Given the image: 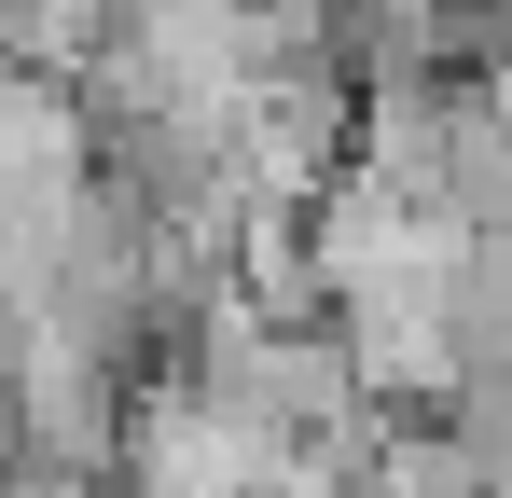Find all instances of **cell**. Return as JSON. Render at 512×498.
I'll use <instances>...</instances> for the list:
<instances>
[{
  "mask_svg": "<svg viewBox=\"0 0 512 498\" xmlns=\"http://www.w3.org/2000/svg\"><path fill=\"white\" fill-rule=\"evenodd\" d=\"M277 443L236 429L222 402H194V388H139L125 402V457H111V498H277Z\"/></svg>",
  "mask_w": 512,
  "mask_h": 498,
  "instance_id": "1",
  "label": "cell"
}]
</instances>
